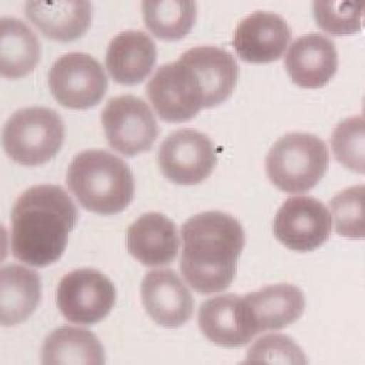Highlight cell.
I'll use <instances>...</instances> for the list:
<instances>
[{
  "label": "cell",
  "mask_w": 365,
  "mask_h": 365,
  "mask_svg": "<svg viewBox=\"0 0 365 365\" xmlns=\"http://www.w3.org/2000/svg\"><path fill=\"white\" fill-rule=\"evenodd\" d=\"M65 139V125L55 110L32 106L19 110L5 123L1 143L13 161L39 166L58 154Z\"/></svg>",
  "instance_id": "5"
},
{
  "label": "cell",
  "mask_w": 365,
  "mask_h": 365,
  "mask_svg": "<svg viewBox=\"0 0 365 365\" xmlns=\"http://www.w3.org/2000/svg\"><path fill=\"white\" fill-rule=\"evenodd\" d=\"M116 287L99 270H72L56 289V304L71 323L93 325L105 319L116 302Z\"/></svg>",
  "instance_id": "9"
},
{
  "label": "cell",
  "mask_w": 365,
  "mask_h": 365,
  "mask_svg": "<svg viewBox=\"0 0 365 365\" xmlns=\"http://www.w3.org/2000/svg\"><path fill=\"white\" fill-rule=\"evenodd\" d=\"M156 61V44L145 32L125 31L108 43L106 68L117 83H141L154 70Z\"/></svg>",
  "instance_id": "18"
},
{
  "label": "cell",
  "mask_w": 365,
  "mask_h": 365,
  "mask_svg": "<svg viewBox=\"0 0 365 365\" xmlns=\"http://www.w3.org/2000/svg\"><path fill=\"white\" fill-rule=\"evenodd\" d=\"M101 123L108 145L127 158L150 151L160 134L149 105L130 94L110 100L101 113Z\"/></svg>",
  "instance_id": "8"
},
{
  "label": "cell",
  "mask_w": 365,
  "mask_h": 365,
  "mask_svg": "<svg viewBox=\"0 0 365 365\" xmlns=\"http://www.w3.org/2000/svg\"><path fill=\"white\" fill-rule=\"evenodd\" d=\"M66 182L82 207L105 216L125 211L135 191L128 165L105 150H86L75 156Z\"/></svg>",
  "instance_id": "3"
},
{
  "label": "cell",
  "mask_w": 365,
  "mask_h": 365,
  "mask_svg": "<svg viewBox=\"0 0 365 365\" xmlns=\"http://www.w3.org/2000/svg\"><path fill=\"white\" fill-rule=\"evenodd\" d=\"M195 71L205 91V108L225 103L237 87L239 65L229 51L218 46H196L180 56Z\"/></svg>",
  "instance_id": "19"
},
{
  "label": "cell",
  "mask_w": 365,
  "mask_h": 365,
  "mask_svg": "<svg viewBox=\"0 0 365 365\" xmlns=\"http://www.w3.org/2000/svg\"><path fill=\"white\" fill-rule=\"evenodd\" d=\"M180 240L173 220L150 212L139 217L127 232V250L146 267L167 266L178 255Z\"/></svg>",
  "instance_id": "16"
},
{
  "label": "cell",
  "mask_w": 365,
  "mask_h": 365,
  "mask_svg": "<svg viewBox=\"0 0 365 365\" xmlns=\"http://www.w3.org/2000/svg\"><path fill=\"white\" fill-rule=\"evenodd\" d=\"M158 117L170 123L190 120L205 108V91L192 67L179 58L160 67L146 86Z\"/></svg>",
  "instance_id": "6"
},
{
  "label": "cell",
  "mask_w": 365,
  "mask_h": 365,
  "mask_svg": "<svg viewBox=\"0 0 365 365\" xmlns=\"http://www.w3.org/2000/svg\"><path fill=\"white\" fill-rule=\"evenodd\" d=\"M48 84L58 104L87 110L99 104L108 91V76L99 61L84 53H68L53 63Z\"/></svg>",
  "instance_id": "7"
},
{
  "label": "cell",
  "mask_w": 365,
  "mask_h": 365,
  "mask_svg": "<svg viewBox=\"0 0 365 365\" xmlns=\"http://www.w3.org/2000/svg\"><path fill=\"white\" fill-rule=\"evenodd\" d=\"M246 364H307L306 356L295 341L282 334L261 337L249 349Z\"/></svg>",
  "instance_id": "28"
},
{
  "label": "cell",
  "mask_w": 365,
  "mask_h": 365,
  "mask_svg": "<svg viewBox=\"0 0 365 365\" xmlns=\"http://www.w3.org/2000/svg\"><path fill=\"white\" fill-rule=\"evenodd\" d=\"M216 146L199 130L179 129L163 140L158 165L163 175L179 185H196L212 175L217 166Z\"/></svg>",
  "instance_id": "10"
},
{
  "label": "cell",
  "mask_w": 365,
  "mask_h": 365,
  "mask_svg": "<svg viewBox=\"0 0 365 365\" xmlns=\"http://www.w3.org/2000/svg\"><path fill=\"white\" fill-rule=\"evenodd\" d=\"M143 14L146 27L155 37L172 42L190 34L197 6L190 0H150L143 3Z\"/></svg>",
  "instance_id": "24"
},
{
  "label": "cell",
  "mask_w": 365,
  "mask_h": 365,
  "mask_svg": "<svg viewBox=\"0 0 365 365\" xmlns=\"http://www.w3.org/2000/svg\"><path fill=\"white\" fill-rule=\"evenodd\" d=\"M292 32L282 16L256 11L241 20L232 37L237 56L250 63H269L282 58Z\"/></svg>",
  "instance_id": "13"
},
{
  "label": "cell",
  "mask_w": 365,
  "mask_h": 365,
  "mask_svg": "<svg viewBox=\"0 0 365 365\" xmlns=\"http://www.w3.org/2000/svg\"><path fill=\"white\" fill-rule=\"evenodd\" d=\"M331 149L346 168L364 175V116L342 120L332 132Z\"/></svg>",
  "instance_id": "26"
},
{
  "label": "cell",
  "mask_w": 365,
  "mask_h": 365,
  "mask_svg": "<svg viewBox=\"0 0 365 365\" xmlns=\"http://www.w3.org/2000/svg\"><path fill=\"white\" fill-rule=\"evenodd\" d=\"M182 235L179 266L187 284L204 295L227 290L237 277L246 244L240 222L223 212H204L182 225Z\"/></svg>",
  "instance_id": "2"
},
{
  "label": "cell",
  "mask_w": 365,
  "mask_h": 365,
  "mask_svg": "<svg viewBox=\"0 0 365 365\" xmlns=\"http://www.w3.org/2000/svg\"><path fill=\"white\" fill-rule=\"evenodd\" d=\"M339 56L331 39L309 34L297 38L285 56V68L294 83L306 89H319L336 73Z\"/></svg>",
  "instance_id": "15"
},
{
  "label": "cell",
  "mask_w": 365,
  "mask_h": 365,
  "mask_svg": "<svg viewBox=\"0 0 365 365\" xmlns=\"http://www.w3.org/2000/svg\"><path fill=\"white\" fill-rule=\"evenodd\" d=\"M78 222V210L63 187L51 184L26 190L11 211L14 257L44 268L63 256L68 235Z\"/></svg>",
  "instance_id": "1"
},
{
  "label": "cell",
  "mask_w": 365,
  "mask_h": 365,
  "mask_svg": "<svg viewBox=\"0 0 365 365\" xmlns=\"http://www.w3.org/2000/svg\"><path fill=\"white\" fill-rule=\"evenodd\" d=\"M42 363L48 365L105 363L103 344L86 329L60 327L46 337L42 347Z\"/></svg>",
  "instance_id": "23"
},
{
  "label": "cell",
  "mask_w": 365,
  "mask_h": 365,
  "mask_svg": "<svg viewBox=\"0 0 365 365\" xmlns=\"http://www.w3.org/2000/svg\"><path fill=\"white\" fill-rule=\"evenodd\" d=\"M42 299V280L37 272L19 264L1 268L0 318L4 327L29 319Z\"/></svg>",
  "instance_id": "21"
},
{
  "label": "cell",
  "mask_w": 365,
  "mask_h": 365,
  "mask_svg": "<svg viewBox=\"0 0 365 365\" xmlns=\"http://www.w3.org/2000/svg\"><path fill=\"white\" fill-rule=\"evenodd\" d=\"M364 185H354L331 200V212L337 234L349 239H363L364 227Z\"/></svg>",
  "instance_id": "27"
},
{
  "label": "cell",
  "mask_w": 365,
  "mask_h": 365,
  "mask_svg": "<svg viewBox=\"0 0 365 365\" xmlns=\"http://www.w3.org/2000/svg\"><path fill=\"white\" fill-rule=\"evenodd\" d=\"M328 148L320 138L308 133H291L280 138L266 158L270 182L287 194L312 190L328 170Z\"/></svg>",
  "instance_id": "4"
},
{
  "label": "cell",
  "mask_w": 365,
  "mask_h": 365,
  "mask_svg": "<svg viewBox=\"0 0 365 365\" xmlns=\"http://www.w3.org/2000/svg\"><path fill=\"white\" fill-rule=\"evenodd\" d=\"M0 71L4 78H21L37 67L42 46L34 31L16 17L0 20Z\"/></svg>",
  "instance_id": "22"
},
{
  "label": "cell",
  "mask_w": 365,
  "mask_h": 365,
  "mask_svg": "<svg viewBox=\"0 0 365 365\" xmlns=\"http://www.w3.org/2000/svg\"><path fill=\"white\" fill-rule=\"evenodd\" d=\"M91 1H27L26 16L46 37L58 42H73L87 34L93 22Z\"/></svg>",
  "instance_id": "17"
},
{
  "label": "cell",
  "mask_w": 365,
  "mask_h": 365,
  "mask_svg": "<svg viewBox=\"0 0 365 365\" xmlns=\"http://www.w3.org/2000/svg\"><path fill=\"white\" fill-rule=\"evenodd\" d=\"M197 323L208 341L225 349L244 347L258 334L245 299L234 294L217 296L202 303Z\"/></svg>",
  "instance_id": "12"
},
{
  "label": "cell",
  "mask_w": 365,
  "mask_h": 365,
  "mask_svg": "<svg viewBox=\"0 0 365 365\" xmlns=\"http://www.w3.org/2000/svg\"><path fill=\"white\" fill-rule=\"evenodd\" d=\"M244 299L258 334L287 328L302 317L306 308L302 291L290 284L270 285L247 294Z\"/></svg>",
  "instance_id": "20"
},
{
  "label": "cell",
  "mask_w": 365,
  "mask_h": 365,
  "mask_svg": "<svg viewBox=\"0 0 365 365\" xmlns=\"http://www.w3.org/2000/svg\"><path fill=\"white\" fill-rule=\"evenodd\" d=\"M331 215L319 200L311 196L287 199L274 217L273 234L287 249L311 252L328 241Z\"/></svg>",
  "instance_id": "11"
},
{
  "label": "cell",
  "mask_w": 365,
  "mask_h": 365,
  "mask_svg": "<svg viewBox=\"0 0 365 365\" xmlns=\"http://www.w3.org/2000/svg\"><path fill=\"white\" fill-rule=\"evenodd\" d=\"M141 299L156 323L179 328L194 313V299L178 274L172 269L151 270L141 282Z\"/></svg>",
  "instance_id": "14"
},
{
  "label": "cell",
  "mask_w": 365,
  "mask_h": 365,
  "mask_svg": "<svg viewBox=\"0 0 365 365\" xmlns=\"http://www.w3.org/2000/svg\"><path fill=\"white\" fill-rule=\"evenodd\" d=\"M314 20L327 34L347 36L357 34L364 16L363 1H314Z\"/></svg>",
  "instance_id": "25"
}]
</instances>
